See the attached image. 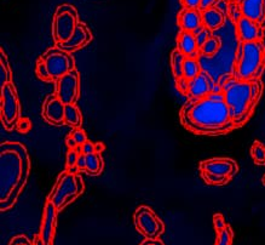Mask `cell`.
Returning a JSON list of instances; mask_svg holds the SVG:
<instances>
[{
    "instance_id": "obj_36",
    "label": "cell",
    "mask_w": 265,
    "mask_h": 245,
    "mask_svg": "<svg viewBox=\"0 0 265 245\" xmlns=\"http://www.w3.org/2000/svg\"><path fill=\"white\" fill-rule=\"evenodd\" d=\"M176 85H177V89L183 95H187L188 96V93H189V80L187 78L182 77L179 78V79H176Z\"/></svg>"
},
{
    "instance_id": "obj_28",
    "label": "cell",
    "mask_w": 265,
    "mask_h": 245,
    "mask_svg": "<svg viewBox=\"0 0 265 245\" xmlns=\"http://www.w3.org/2000/svg\"><path fill=\"white\" fill-rule=\"evenodd\" d=\"M233 240H234V232L230 225H226L225 228H223L222 231L218 232L217 235V245H231Z\"/></svg>"
},
{
    "instance_id": "obj_45",
    "label": "cell",
    "mask_w": 265,
    "mask_h": 245,
    "mask_svg": "<svg viewBox=\"0 0 265 245\" xmlns=\"http://www.w3.org/2000/svg\"><path fill=\"white\" fill-rule=\"evenodd\" d=\"M260 27H261V28H263V29H265V18H264L263 23H261V24H260Z\"/></svg>"
},
{
    "instance_id": "obj_31",
    "label": "cell",
    "mask_w": 265,
    "mask_h": 245,
    "mask_svg": "<svg viewBox=\"0 0 265 245\" xmlns=\"http://www.w3.org/2000/svg\"><path fill=\"white\" fill-rule=\"evenodd\" d=\"M80 153H83V150H81V146H79L77 149H69V152L67 153V160H65L67 169L73 168V166L77 165Z\"/></svg>"
},
{
    "instance_id": "obj_7",
    "label": "cell",
    "mask_w": 265,
    "mask_h": 245,
    "mask_svg": "<svg viewBox=\"0 0 265 245\" xmlns=\"http://www.w3.org/2000/svg\"><path fill=\"white\" fill-rule=\"evenodd\" d=\"M79 23L78 10L71 4L58 6L52 21V36L56 44L67 42Z\"/></svg>"
},
{
    "instance_id": "obj_13",
    "label": "cell",
    "mask_w": 265,
    "mask_h": 245,
    "mask_svg": "<svg viewBox=\"0 0 265 245\" xmlns=\"http://www.w3.org/2000/svg\"><path fill=\"white\" fill-rule=\"evenodd\" d=\"M64 109L65 105L61 101V99L55 95L46 97L43 105V117L47 122L52 125H63L64 121Z\"/></svg>"
},
{
    "instance_id": "obj_20",
    "label": "cell",
    "mask_w": 265,
    "mask_h": 245,
    "mask_svg": "<svg viewBox=\"0 0 265 245\" xmlns=\"http://www.w3.org/2000/svg\"><path fill=\"white\" fill-rule=\"evenodd\" d=\"M224 12L220 10L218 8H210L207 10L203 11V22L204 26L207 27L208 29L213 30L219 29V28L223 27L224 21H225V17H224Z\"/></svg>"
},
{
    "instance_id": "obj_29",
    "label": "cell",
    "mask_w": 265,
    "mask_h": 245,
    "mask_svg": "<svg viewBox=\"0 0 265 245\" xmlns=\"http://www.w3.org/2000/svg\"><path fill=\"white\" fill-rule=\"evenodd\" d=\"M36 73L38 75V78H40L43 81H52V78H51V75H50L49 71H47L45 62H44L42 58L37 62Z\"/></svg>"
},
{
    "instance_id": "obj_6",
    "label": "cell",
    "mask_w": 265,
    "mask_h": 245,
    "mask_svg": "<svg viewBox=\"0 0 265 245\" xmlns=\"http://www.w3.org/2000/svg\"><path fill=\"white\" fill-rule=\"evenodd\" d=\"M85 186L81 176L72 172L63 171L59 174L57 181L55 182L51 193L49 194L47 199L55 204L56 209L61 211L69 205L73 200L84 192Z\"/></svg>"
},
{
    "instance_id": "obj_44",
    "label": "cell",
    "mask_w": 265,
    "mask_h": 245,
    "mask_svg": "<svg viewBox=\"0 0 265 245\" xmlns=\"http://www.w3.org/2000/svg\"><path fill=\"white\" fill-rule=\"evenodd\" d=\"M106 149V146H104V143H102V142H97L96 144H94V152L96 153H102L103 150Z\"/></svg>"
},
{
    "instance_id": "obj_40",
    "label": "cell",
    "mask_w": 265,
    "mask_h": 245,
    "mask_svg": "<svg viewBox=\"0 0 265 245\" xmlns=\"http://www.w3.org/2000/svg\"><path fill=\"white\" fill-rule=\"evenodd\" d=\"M81 150H83L84 155H91V153H94V144L90 141H86L83 146H81Z\"/></svg>"
},
{
    "instance_id": "obj_21",
    "label": "cell",
    "mask_w": 265,
    "mask_h": 245,
    "mask_svg": "<svg viewBox=\"0 0 265 245\" xmlns=\"http://www.w3.org/2000/svg\"><path fill=\"white\" fill-rule=\"evenodd\" d=\"M188 56L184 55L178 48L173 50L171 52V70L175 79L184 77L183 75V68H184V62Z\"/></svg>"
},
{
    "instance_id": "obj_47",
    "label": "cell",
    "mask_w": 265,
    "mask_h": 245,
    "mask_svg": "<svg viewBox=\"0 0 265 245\" xmlns=\"http://www.w3.org/2000/svg\"><path fill=\"white\" fill-rule=\"evenodd\" d=\"M230 2H241V0H230Z\"/></svg>"
},
{
    "instance_id": "obj_11",
    "label": "cell",
    "mask_w": 265,
    "mask_h": 245,
    "mask_svg": "<svg viewBox=\"0 0 265 245\" xmlns=\"http://www.w3.org/2000/svg\"><path fill=\"white\" fill-rule=\"evenodd\" d=\"M56 94L64 105L75 103L80 94V74L75 70H72L56 81Z\"/></svg>"
},
{
    "instance_id": "obj_26",
    "label": "cell",
    "mask_w": 265,
    "mask_h": 245,
    "mask_svg": "<svg viewBox=\"0 0 265 245\" xmlns=\"http://www.w3.org/2000/svg\"><path fill=\"white\" fill-rule=\"evenodd\" d=\"M251 157L255 165H265V146L259 141H254L251 146Z\"/></svg>"
},
{
    "instance_id": "obj_27",
    "label": "cell",
    "mask_w": 265,
    "mask_h": 245,
    "mask_svg": "<svg viewBox=\"0 0 265 245\" xmlns=\"http://www.w3.org/2000/svg\"><path fill=\"white\" fill-rule=\"evenodd\" d=\"M219 49H220L219 40L217 39L216 37L211 36L210 39H208L203 45V48L200 49V52L203 53L204 56H207V57H212V56H214L219 51Z\"/></svg>"
},
{
    "instance_id": "obj_5",
    "label": "cell",
    "mask_w": 265,
    "mask_h": 245,
    "mask_svg": "<svg viewBox=\"0 0 265 245\" xmlns=\"http://www.w3.org/2000/svg\"><path fill=\"white\" fill-rule=\"evenodd\" d=\"M198 170L207 185L222 187L238 175L239 165L231 158H211L200 162Z\"/></svg>"
},
{
    "instance_id": "obj_30",
    "label": "cell",
    "mask_w": 265,
    "mask_h": 245,
    "mask_svg": "<svg viewBox=\"0 0 265 245\" xmlns=\"http://www.w3.org/2000/svg\"><path fill=\"white\" fill-rule=\"evenodd\" d=\"M228 14L230 18H231L235 23L240 20V18L244 16V15H242L241 5H240V3L238 4L236 2H230L228 5Z\"/></svg>"
},
{
    "instance_id": "obj_39",
    "label": "cell",
    "mask_w": 265,
    "mask_h": 245,
    "mask_svg": "<svg viewBox=\"0 0 265 245\" xmlns=\"http://www.w3.org/2000/svg\"><path fill=\"white\" fill-rule=\"evenodd\" d=\"M219 3V0H201V4H200V8H198V10L201 12L207 10V9L210 8H213L214 5H217Z\"/></svg>"
},
{
    "instance_id": "obj_9",
    "label": "cell",
    "mask_w": 265,
    "mask_h": 245,
    "mask_svg": "<svg viewBox=\"0 0 265 245\" xmlns=\"http://www.w3.org/2000/svg\"><path fill=\"white\" fill-rule=\"evenodd\" d=\"M135 226L142 235L147 238H160L165 232V225L149 206H140L134 215Z\"/></svg>"
},
{
    "instance_id": "obj_24",
    "label": "cell",
    "mask_w": 265,
    "mask_h": 245,
    "mask_svg": "<svg viewBox=\"0 0 265 245\" xmlns=\"http://www.w3.org/2000/svg\"><path fill=\"white\" fill-rule=\"evenodd\" d=\"M12 81V73L10 65H9V58L2 49V58H0V87H4L6 84Z\"/></svg>"
},
{
    "instance_id": "obj_19",
    "label": "cell",
    "mask_w": 265,
    "mask_h": 245,
    "mask_svg": "<svg viewBox=\"0 0 265 245\" xmlns=\"http://www.w3.org/2000/svg\"><path fill=\"white\" fill-rule=\"evenodd\" d=\"M177 45H178V49L184 55H187L188 57H195L197 55L198 46L196 37L194 36V33L182 30V33L178 37V40H177Z\"/></svg>"
},
{
    "instance_id": "obj_32",
    "label": "cell",
    "mask_w": 265,
    "mask_h": 245,
    "mask_svg": "<svg viewBox=\"0 0 265 245\" xmlns=\"http://www.w3.org/2000/svg\"><path fill=\"white\" fill-rule=\"evenodd\" d=\"M211 32H212V30L211 29H208L207 27H205L204 26V28L203 29L200 30V32H198L196 36V42H197V46H198V50H200L201 48H203V45L205 43L207 42L208 39H210V37H211Z\"/></svg>"
},
{
    "instance_id": "obj_3",
    "label": "cell",
    "mask_w": 265,
    "mask_h": 245,
    "mask_svg": "<svg viewBox=\"0 0 265 245\" xmlns=\"http://www.w3.org/2000/svg\"><path fill=\"white\" fill-rule=\"evenodd\" d=\"M264 91V84L258 80H229L223 86L224 99L231 112L236 129L244 127L253 115Z\"/></svg>"
},
{
    "instance_id": "obj_14",
    "label": "cell",
    "mask_w": 265,
    "mask_h": 245,
    "mask_svg": "<svg viewBox=\"0 0 265 245\" xmlns=\"http://www.w3.org/2000/svg\"><path fill=\"white\" fill-rule=\"evenodd\" d=\"M91 40H92V33H91V30L88 29V27L83 23V22H79L74 33L72 34V37L69 38L67 42L57 43L56 46L62 49L63 51L74 52L77 50L86 46Z\"/></svg>"
},
{
    "instance_id": "obj_8",
    "label": "cell",
    "mask_w": 265,
    "mask_h": 245,
    "mask_svg": "<svg viewBox=\"0 0 265 245\" xmlns=\"http://www.w3.org/2000/svg\"><path fill=\"white\" fill-rule=\"evenodd\" d=\"M2 121L8 131L17 129L21 119V105L14 84L9 83L2 87Z\"/></svg>"
},
{
    "instance_id": "obj_38",
    "label": "cell",
    "mask_w": 265,
    "mask_h": 245,
    "mask_svg": "<svg viewBox=\"0 0 265 245\" xmlns=\"http://www.w3.org/2000/svg\"><path fill=\"white\" fill-rule=\"evenodd\" d=\"M182 5L184 9H192V10H198L201 4V0H181Z\"/></svg>"
},
{
    "instance_id": "obj_34",
    "label": "cell",
    "mask_w": 265,
    "mask_h": 245,
    "mask_svg": "<svg viewBox=\"0 0 265 245\" xmlns=\"http://www.w3.org/2000/svg\"><path fill=\"white\" fill-rule=\"evenodd\" d=\"M226 222H225V219H224V216L222 213H214L213 215V226H214V229L217 231V233L218 232L222 231L223 228L226 227Z\"/></svg>"
},
{
    "instance_id": "obj_42",
    "label": "cell",
    "mask_w": 265,
    "mask_h": 245,
    "mask_svg": "<svg viewBox=\"0 0 265 245\" xmlns=\"http://www.w3.org/2000/svg\"><path fill=\"white\" fill-rule=\"evenodd\" d=\"M77 165H78L79 170H80V171L86 170V155H84V153H80Z\"/></svg>"
},
{
    "instance_id": "obj_22",
    "label": "cell",
    "mask_w": 265,
    "mask_h": 245,
    "mask_svg": "<svg viewBox=\"0 0 265 245\" xmlns=\"http://www.w3.org/2000/svg\"><path fill=\"white\" fill-rule=\"evenodd\" d=\"M64 121L72 128H80L83 124V115L75 103L65 105L64 109Z\"/></svg>"
},
{
    "instance_id": "obj_12",
    "label": "cell",
    "mask_w": 265,
    "mask_h": 245,
    "mask_svg": "<svg viewBox=\"0 0 265 245\" xmlns=\"http://www.w3.org/2000/svg\"><path fill=\"white\" fill-rule=\"evenodd\" d=\"M58 210L56 209L55 204L51 200L47 199L44 209L42 228H40V235H42L44 245H52L55 239L56 227H57V215Z\"/></svg>"
},
{
    "instance_id": "obj_2",
    "label": "cell",
    "mask_w": 265,
    "mask_h": 245,
    "mask_svg": "<svg viewBox=\"0 0 265 245\" xmlns=\"http://www.w3.org/2000/svg\"><path fill=\"white\" fill-rule=\"evenodd\" d=\"M30 172L28 150L20 142L0 146V210L11 209L26 186Z\"/></svg>"
},
{
    "instance_id": "obj_41",
    "label": "cell",
    "mask_w": 265,
    "mask_h": 245,
    "mask_svg": "<svg viewBox=\"0 0 265 245\" xmlns=\"http://www.w3.org/2000/svg\"><path fill=\"white\" fill-rule=\"evenodd\" d=\"M142 245H163V241L159 240V238H147L144 237V240L141 241Z\"/></svg>"
},
{
    "instance_id": "obj_17",
    "label": "cell",
    "mask_w": 265,
    "mask_h": 245,
    "mask_svg": "<svg viewBox=\"0 0 265 245\" xmlns=\"http://www.w3.org/2000/svg\"><path fill=\"white\" fill-rule=\"evenodd\" d=\"M178 24L182 30L192 33L198 27L204 26L203 12L192 9H183L178 15Z\"/></svg>"
},
{
    "instance_id": "obj_18",
    "label": "cell",
    "mask_w": 265,
    "mask_h": 245,
    "mask_svg": "<svg viewBox=\"0 0 265 245\" xmlns=\"http://www.w3.org/2000/svg\"><path fill=\"white\" fill-rule=\"evenodd\" d=\"M242 15L261 24L265 18V0H241Z\"/></svg>"
},
{
    "instance_id": "obj_23",
    "label": "cell",
    "mask_w": 265,
    "mask_h": 245,
    "mask_svg": "<svg viewBox=\"0 0 265 245\" xmlns=\"http://www.w3.org/2000/svg\"><path fill=\"white\" fill-rule=\"evenodd\" d=\"M103 159L100 156V153H91V155H86V172L90 176H97L100 175L103 170Z\"/></svg>"
},
{
    "instance_id": "obj_37",
    "label": "cell",
    "mask_w": 265,
    "mask_h": 245,
    "mask_svg": "<svg viewBox=\"0 0 265 245\" xmlns=\"http://www.w3.org/2000/svg\"><path fill=\"white\" fill-rule=\"evenodd\" d=\"M10 245H33V241L28 239V237L23 234L15 235L10 240Z\"/></svg>"
},
{
    "instance_id": "obj_33",
    "label": "cell",
    "mask_w": 265,
    "mask_h": 245,
    "mask_svg": "<svg viewBox=\"0 0 265 245\" xmlns=\"http://www.w3.org/2000/svg\"><path fill=\"white\" fill-rule=\"evenodd\" d=\"M71 136L77 141L79 146H83V144L87 141L86 134H85V131L81 128H74V130L72 131Z\"/></svg>"
},
{
    "instance_id": "obj_43",
    "label": "cell",
    "mask_w": 265,
    "mask_h": 245,
    "mask_svg": "<svg viewBox=\"0 0 265 245\" xmlns=\"http://www.w3.org/2000/svg\"><path fill=\"white\" fill-rule=\"evenodd\" d=\"M65 144H67V147L69 149H77L79 147V144L77 141H75L73 137L69 135V136H67V139H65Z\"/></svg>"
},
{
    "instance_id": "obj_10",
    "label": "cell",
    "mask_w": 265,
    "mask_h": 245,
    "mask_svg": "<svg viewBox=\"0 0 265 245\" xmlns=\"http://www.w3.org/2000/svg\"><path fill=\"white\" fill-rule=\"evenodd\" d=\"M42 59L45 62L47 71L51 75L52 81H57L59 78L74 70V59L69 52L63 51L62 49L52 48L44 53Z\"/></svg>"
},
{
    "instance_id": "obj_4",
    "label": "cell",
    "mask_w": 265,
    "mask_h": 245,
    "mask_svg": "<svg viewBox=\"0 0 265 245\" xmlns=\"http://www.w3.org/2000/svg\"><path fill=\"white\" fill-rule=\"evenodd\" d=\"M265 71V37L254 42H241L236 58L239 80H258Z\"/></svg>"
},
{
    "instance_id": "obj_1",
    "label": "cell",
    "mask_w": 265,
    "mask_h": 245,
    "mask_svg": "<svg viewBox=\"0 0 265 245\" xmlns=\"http://www.w3.org/2000/svg\"><path fill=\"white\" fill-rule=\"evenodd\" d=\"M179 119L188 131L203 136H220L236 130L225 100L188 99L182 107Z\"/></svg>"
},
{
    "instance_id": "obj_46",
    "label": "cell",
    "mask_w": 265,
    "mask_h": 245,
    "mask_svg": "<svg viewBox=\"0 0 265 245\" xmlns=\"http://www.w3.org/2000/svg\"><path fill=\"white\" fill-rule=\"evenodd\" d=\"M263 185L265 186V175L263 176Z\"/></svg>"
},
{
    "instance_id": "obj_15",
    "label": "cell",
    "mask_w": 265,
    "mask_h": 245,
    "mask_svg": "<svg viewBox=\"0 0 265 245\" xmlns=\"http://www.w3.org/2000/svg\"><path fill=\"white\" fill-rule=\"evenodd\" d=\"M263 28L259 23L252 21L251 18L242 16L236 22V32H238L240 42H254L263 38Z\"/></svg>"
},
{
    "instance_id": "obj_25",
    "label": "cell",
    "mask_w": 265,
    "mask_h": 245,
    "mask_svg": "<svg viewBox=\"0 0 265 245\" xmlns=\"http://www.w3.org/2000/svg\"><path fill=\"white\" fill-rule=\"evenodd\" d=\"M201 73V66L195 57H187L184 62V68H183V75L188 80L194 79Z\"/></svg>"
},
{
    "instance_id": "obj_35",
    "label": "cell",
    "mask_w": 265,
    "mask_h": 245,
    "mask_svg": "<svg viewBox=\"0 0 265 245\" xmlns=\"http://www.w3.org/2000/svg\"><path fill=\"white\" fill-rule=\"evenodd\" d=\"M31 129V121L29 118H21L20 121L17 124V130L21 134H27L29 133Z\"/></svg>"
},
{
    "instance_id": "obj_16",
    "label": "cell",
    "mask_w": 265,
    "mask_h": 245,
    "mask_svg": "<svg viewBox=\"0 0 265 245\" xmlns=\"http://www.w3.org/2000/svg\"><path fill=\"white\" fill-rule=\"evenodd\" d=\"M214 83L212 78L206 73L201 72L194 79L189 80L188 99H205L213 93Z\"/></svg>"
}]
</instances>
